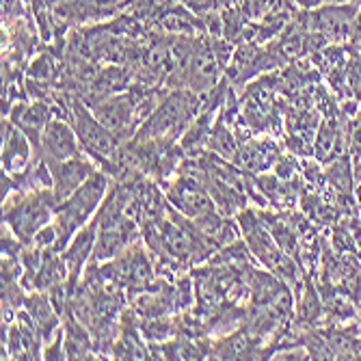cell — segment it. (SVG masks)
<instances>
[{"label":"cell","instance_id":"ba28073f","mask_svg":"<svg viewBox=\"0 0 361 361\" xmlns=\"http://www.w3.org/2000/svg\"><path fill=\"white\" fill-rule=\"evenodd\" d=\"M35 156L37 152H35V145L30 143V139L13 121L3 117V154H0L3 171L9 173L13 180H18L30 167V162L35 160Z\"/></svg>","mask_w":361,"mask_h":361},{"label":"cell","instance_id":"9c48e42d","mask_svg":"<svg viewBox=\"0 0 361 361\" xmlns=\"http://www.w3.org/2000/svg\"><path fill=\"white\" fill-rule=\"evenodd\" d=\"M52 171V192L56 197V202H63L65 197H70L76 188H80L97 169V162L93 158L85 156H76L63 162H54V165H48Z\"/></svg>","mask_w":361,"mask_h":361},{"label":"cell","instance_id":"2e32d148","mask_svg":"<svg viewBox=\"0 0 361 361\" xmlns=\"http://www.w3.org/2000/svg\"><path fill=\"white\" fill-rule=\"evenodd\" d=\"M355 5H359V7H361V0H355Z\"/></svg>","mask_w":361,"mask_h":361},{"label":"cell","instance_id":"30bf717a","mask_svg":"<svg viewBox=\"0 0 361 361\" xmlns=\"http://www.w3.org/2000/svg\"><path fill=\"white\" fill-rule=\"evenodd\" d=\"M52 113L54 111L48 102L30 97V100H18L5 117L22 130V133L30 139V143L35 145V152H37L44 130L50 123V119L54 117Z\"/></svg>","mask_w":361,"mask_h":361},{"label":"cell","instance_id":"e0dca14e","mask_svg":"<svg viewBox=\"0 0 361 361\" xmlns=\"http://www.w3.org/2000/svg\"><path fill=\"white\" fill-rule=\"evenodd\" d=\"M357 184H361V182H357Z\"/></svg>","mask_w":361,"mask_h":361},{"label":"cell","instance_id":"277c9868","mask_svg":"<svg viewBox=\"0 0 361 361\" xmlns=\"http://www.w3.org/2000/svg\"><path fill=\"white\" fill-rule=\"evenodd\" d=\"M229 59H232V44L219 39L214 35L195 37L190 56L180 78V87H186L195 93H210L227 72Z\"/></svg>","mask_w":361,"mask_h":361},{"label":"cell","instance_id":"52a82bcc","mask_svg":"<svg viewBox=\"0 0 361 361\" xmlns=\"http://www.w3.org/2000/svg\"><path fill=\"white\" fill-rule=\"evenodd\" d=\"M37 154L48 162V165H54V162L85 156L87 152L82 149L78 135H76L74 126L70 123V119L68 117H52L44 130V135H42Z\"/></svg>","mask_w":361,"mask_h":361},{"label":"cell","instance_id":"7c38bea8","mask_svg":"<svg viewBox=\"0 0 361 361\" xmlns=\"http://www.w3.org/2000/svg\"><path fill=\"white\" fill-rule=\"evenodd\" d=\"M344 121V137H346V152L355 158V162L361 158V111H357L350 117H342Z\"/></svg>","mask_w":361,"mask_h":361},{"label":"cell","instance_id":"5b68a950","mask_svg":"<svg viewBox=\"0 0 361 361\" xmlns=\"http://www.w3.org/2000/svg\"><path fill=\"white\" fill-rule=\"evenodd\" d=\"M68 117L76 130L78 141H80L82 149L87 152V156L93 158L97 162V167L109 173L113 160L121 147V141L93 115V111L89 109V104L80 95H72Z\"/></svg>","mask_w":361,"mask_h":361},{"label":"cell","instance_id":"4fadbf2b","mask_svg":"<svg viewBox=\"0 0 361 361\" xmlns=\"http://www.w3.org/2000/svg\"><path fill=\"white\" fill-rule=\"evenodd\" d=\"M353 359H361V334L355 338V344H353Z\"/></svg>","mask_w":361,"mask_h":361},{"label":"cell","instance_id":"6da1fadb","mask_svg":"<svg viewBox=\"0 0 361 361\" xmlns=\"http://www.w3.org/2000/svg\"><path fill=\"white\" fill-rule=\"evenodd\" d=\"M204 106V95L186 87H171L141 123L135 139H160L178 143Z\"/></svg>","mask_w":361,"mask_h":361},{"label":"cell","instance_id":"9a60e30c","mask_svg":"<svg viewBox=\"0 0 361 361\" xmlns=\"http://www.w3.org/2000/svg\"><path fill=\"white\" fill-rule=\"evenodd\" d=\"M357 322L361 324V305H359V310H357Z\"/></svg>","mask_w":361,"mask_h":361},{"label":"cell","instance_id":"3957f363","mask_svg":"<svg viewBox=\"0 0 361 361\" xmlns=\"http://www.w3.org/2000/svg\"><path fill=\"white\" fill-rule=\"evenodd\" d=\"M56 204L52 188L16 190L3 200V225L28 247L54 221Z\"/></svg>","mask_w":361,"mask_h":361},{"label":"cell","instance_id":"8992f818","mask_svg":"<svg viewBox=\"0 0 361 361\" xmlns=\"http://www.w3.org/2000/svg\"><path fill=\"white\" fill-rule=\"evenodd\" d=\"M359 5L344 3V5H329L326 3L320 9H314L305 16L307 26L318 32L326 44H344L353 39V26L357 18Z\"/></svg>","mask_w":361,"mask_h":361},{"label":"cell","instance_id":"7a4b0ae2","mask_svg":"<svg viewBox=\"0 0 361 361\" xmlns=\"http://www.w3.org/2000/svg\"><path fill=\"white\" fill-rule=\"evenodd\" d=\"M113 178L104 171L97 169L80 188H76L70 197L56 204L54 210V227L59 232V249L65 251L74 234L80 227H85L102 208L106 195L111 190Z\"/></svg>","mask_w":361,"mask_h":361},{"label":"cell","instance_id":"8fae6325","mask_svg":"<svg viewBox=\"0 0 361 361\" xmlns=\"http://www.w3.org/2000/svg\"><path fill=\"white\" fill-rule=\"evenodd\" d=\"M279 156H281V149L271 139H247L243 143L238 141L236 165L247 169V173L249 171H267V169L275 167Z\"/></svg>","mask_w":361,"mask_h":361},{"label":"cell","instance_id":"5bb4252c","mask_svg":"<svg viewBox=\"0 0 361 361\" xmlns=\"http://www.w3.org/2000/svg\"><path fill=\"white\" fill-rule=\"evenodd\" d=\"M329 5H344V3H355V0H324Z\"/></svg>","mask_w":361,"mask_h":361}]
</instances>
